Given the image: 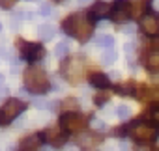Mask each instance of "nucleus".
Listing matches in <instances>:
<instances>
[{"label": "nucleus", "mask_w": 159, "mask_h": 151, "mask_svg": "<svg viewBox=\"0 0 159 151\" xmlns=\"http://www.w3.org/2000/svg\"><path fill=\"white\" fill-rule=\"evenodd\" d=\"M43 138H45L52 147H62V145L66 144V132H62V129H58V127L47 129Z\"/></svg>", "instance_id": "9b49d317"}, {"label": "nucleus", "mask_w": 159, "mask_h": 151, "mask_svg": "<svg viewBox=\"0 0 159 151\" xmlns=\"http://www.w3.org/2000/svg\"><path fill=\"white\" fill-rule=\"evenodd\" d=\"M13 4H15V0H0V8H4V10L13 8Z\"/></svg>", "instance_id": "a878e982"}, {"label": "nucleus", "mask_w": 159, "mask_h": 151, "mask_svg": "<svg viewBox=\"0 0 159 151\" xmlns=\"http://www.w3.org/2000/svg\"><path fill=\"white\" fill-rule=\"evenodd\" d=\"M144 65H146V69H148V71L157 73V71H159V50H153V52L146 58Z\"/></svg>", "instance_id": "f3484780"}, {"label": "nucleus", "mask_w": 159, "mask_h": 151, "mask_svg": "<svg viewBox=\"0 0 159 151\" xmlns=\"http://www.w3.org/2000/svg\"><path fill=\"white\" fill-rule=\"evenodd\" d=\"M111 11H112L111 4L103 2V0H98V2L92 6V10H90V13H92V17H94V19H105V17H109V15H111Z\"/></svg>", "instance_id": "f8f14e48"}, {"label": "nucleus", "mask_w": 159, "mask_h": 151, "mask_svg": "<svg viewBox=\"0 0 159 151\" xmlns=\"http://www.w3.org/2000/svg\"><path fill=\"white\" fill-rule=\"evenodd\" d=\"M109 101V92H101V93H98L96 97H94V103L98 105V106H101L103 103H107Z\"/></svg>", "instance_id": "393cba45"}, {"label": "nucleus", "mask_w": 159, "mask_h": 151, "mask_svg": "<svg viewBox=\"0 0 159 151\" xmlns=\"http://www.w3.org/2000/svg\"><path fill=\"white\" fill-rule=\"evenodd\" d=\"M137 97H139V99H142V101L159 103V90H150V88H146V86H140V88H139Z\"/></svg>", "instance_id": "dca6fc26"}, {"label": "nucleus", "mask_w": 159, "mask_h": 151, "mask_svg": "<svg viewBox=\"0 0 159 151\" xmlns=\"http://www.w3.org/2000/svg\"><path fill=\"white\" fill-rule=\"evenodd\" d=\"M86 125H88V119L84 116H81V114H77V112H66L60 118V127L66 132H79Z\"/></svg>", "instance_id": "423d86ee"}, {"label": "nucleus", "mask_w": 159, "mask_h": 151, "mask_svg": "<svg viewBox=\"0 0 159 151\" xmlns=\"http://www.w3.org/2000/svg\"><path fill=\"white\" fill-rule=\"evenodd\" d=\"M127 4H129L131 17H142L150 6V0H127Z\"/></svg>", "instance_id": "4468645a"}, {"label": "nucleus", "mask_w": 159, "mask_h": 151, "mask_svg": "<svg viewBox=\"0 0 159 151\" xmlns=\"http://www.w3.org/2000/svg\"><path fill=\"white\" fill-rule=\"evenodd\" d=\"M140 28L146 36H159V15H155V13L142 15Z\"/></svg>", "instance_id": "1a4fd4ad"}, {"label": "nucleus", "mask_w": 159, "mask_h": 151, "mask_svg": "<svg viewBox=\"0 0 159 151\" xmlns=\"http://www.w3.org/2000/svg\"><path fill=\"white\" fill-rule=\"evenodd\" d=\"M62 28H64L66 34H69L71 37L79 39V41H88L90 36H92L94 24H92V21H90L88 15H84V13H73L67 19H64Z\"/></svg>", "instance_id": "f257e3e1"}, {"label": "nucleus", "mask_w": 159, "mask_h": 151, "mask_svg": "<svg viewBox=\"0 0 159 151\" xmlns=\"http://www.w3.org/2000/svg\"><path fill=\"white\" fill-rule=\"evenodd\" d=\"M67 52H69V43H67V41H60V43L56 45V49H54V54H56L58 58L67 56Z\"/></svg>", "instance_id": "4be33fe9"}, {"label": "nucleus", "mask_w": 159, "mask_h": 151, "mask_svg": "<svg viewBox=\"0 0 159 151\" xmlns=\"http://www.w3.org/2000/svg\"><path fill=\"white\" fill-rule=\"evenodd\" d=\"M114 60H116V52H114V49H112V47H111V49H105V52L101 54V63L111 65Z\"/></svg>", "instance_id": "412c9836"}, {"label": "nucleus", "mask_w": 159, "mask_h": 151, "mask_svg": "<svg viewBox=\"0 0 159 151\" xmlns=\"http://www.w3.org/2000/svg\"><path fill=\"white\" fill-rule=\"evenodd\" d=\"M112 21L114 23H124L131 17V11H129V4H127V0H116L114 6H112Z\"/></svg>", "instance_id": "9d476101"}, {"label": "nucleus", "mask_w": 159, "mask_h": 151, "mask_svg": "<svg viewBox=\"0 0 159 151\" xmlns=\"http://www.w3.org/2000/svg\"><path fill=\"white\" fill-rule=\"evenodd\" d=\"M153 119H155V123H157V125H159V110H157V112H155V114H153Z\"/></svg>", "instance_id": "cd10ccee"}, {"label": "nucleus", "mask_w": 159, "mask_h": 151, "mask_svg": "<svg viewBox=\"0 0 159 151\" xmlns=\"http://www.w3.org/2000/svg\"><path fill=\"white\" fill-rule=\"evenodd\" d=\"M0 30H2V24H0Z\"/></svg>", "instance_id": "2f4dec72"}, {"label": "nucleus", "mask_w": 159, "mask_h": 151, "mask_svg": "<svg viewBox=\"0 0 159 151\" xmlns=\"http://www.w3.org/2000/svg\"><path fill=\"white\" fill-rule=\"evenodd\" d=\"M88 80H90V84H92L94 88H98V90H107V88L111 86V79L107 77L105 73H92Z\"/></svg>", "instance_id": "2eb2a0df"}, {"label": "nucleus", "mask_w": 159, "mask_h": 151, "mask_svg": "<svg viewBox=\"0 0 159 151\" xmlns=\"http://www.w3.org/2000/svg\"><path fill=\"white\" fill-rule=\"evenodd\" d=\"M116 114H118V118H122V119H127V118L131 116V108H129V106H125V105H122V106H118Z\"/></svg>", "instance_id": "b1692460"}, {"label": "nucleus", "mask_w": 159, "mask_h": 151, "mask_svg": "<svg viewBox=\"0 0 159 151\" xmlns=\"http://www.w3.org/2000/svg\"><path fill=\"white\" fill-rule=\"evenodd\" d=\"M79 2H81V4H83V2H86V0H79Z\"/></svg>", "instance_id": "7c9ffc66"}, {"label": "nucleus", "mask_w": 159, "mask_h": 151, "mask_svg": "<svg viewBox=\"0 0 159 151\" xmlns=\"http://www.w3.org/2000/svg\"><path fill=\"white\" fill-rule=\"evenodd\" d=\"M127 132L139 144H152L157 138V127L152 125V123H146V121H135V123H131L129 129H127Z\"/></svg>", "instance_id": "7ed1b4c3"}, {"label": "nucleus", "mask_w": 159, "mask_h": 151, "mask_svg": "<svg viewBox=\"0 0 159 151\" xmlns=\"http://www.w3.org/2000/svg\"><path fill=\"white\" fill-rule=\"evenodd\" d=\"M17 45H19V50H21V56L28 62H36L39 58L45 56V49L39 45V43H30V41H23V39H17Z\"/></svg>", "instance_id": "0eeeda50"}, {"label": "nucleus", "mask_w": 159, "mask_h": 151, "mask_svg": "<svg viewBox=\"0 0 159 151\" xmlns=\"http://www.w3.org/2000/svg\"><path fill=\"white\" fill-rule=\"evenodd\" d=\"M43 140H45V138H41L39 134H30V136H26V138L21 140V147H23L25 151H36V149L41 147Z\"/></svg>", "instance_id": "ddd939ff"}, {"label": "nucleus", "mask_w": 159, "mask_h": 151, "mask_svg": "<svg viewBox=\"0 0 159 151\" xmlns=\"http://www.w3.org/2000/svg\"><path fill=\"white\" fill-rule=\"evenodd\" d=\"M4 84V77H2V75H0V86H2Z\"/></svg>", "instance_id": "c756f323"}, {"label": "nucleus", "mask_w": 159, "mask_h": 151, "mask_svg": "<svg viewBox=\"0 0 159 151\" xmlns=\"http://www.w3.org/2000/svg\"><path fill=\"white\" fill-rule=\"evenodd\" d=\"M62 108L66 112H77L79 110V103H77V99H66L62 103Z\"/></svg>", "instance_id": "5701e85b"}, {"label": "nucleus", "mask_w": 159, "mask_h": 151, "mask_svg": "<svg viewBox=\"0 0 159 151\" xmlns=\"http://www.w3.org/2000/svg\"><path fill=\"white\" fill-rule=\"evenodd\" d=\"M94 127H96V129H103V127H105V123H103V121H98V119H96V121H94Z\"/></svg>", "instance_id": "bb28decb"}, {"label": "nucleus", "mask_w": 159, "mask_h": 151, "mask_svg": "<svg viewBox=\"0 0 159 151\" xmlns=\"http://www.w3.org/2000/svg\"><path fill=\"white\" fill-rule=\"evenodd\" d=\"M96 45L98 47H103V49H111L114 45V39H112V36H98Z\"/></svg>", "instance_id": "aec40b11"}, {"label": "nucleus", "mask_w": 159, "mask_h": 151, "mask_svg": "<svg viewBox=\"0 0 159 151\" xmlns=\"http://www.w3.org/2000/svg\"><path fill=\"white\" fill-rule=\"evenodd\" d=\"M157 8H159V2H157Z\"/></svg>", "instance_id": "473e14b6"}, {"label": "nucleus", "mask_w": 159, "mask_h": 151, "mask_svg": "<svg viewBox=\"0 0 159 151\" xmlns=\"http://www.w3.org/2000/svg\"><path fill=\"white\" fill-rule=\"evenodd\" d=\"M25 108H26V103H25V101L8 99V101L4 103V106L0 108V125H6V123L13 121Z\"/></svg>", "instance_id": "39448f33"}, {"label": "nucleus", "mask_w": 159, "mask_h": 151, "mask_svg": "<svg viewBox=\"0 0 159 151\" xmlns=\"http://www.w3.org/2000/svg\"><path fill=\"white\" fill-rule=\"evenodd\" d=\"M25 88L30 92V93H38V95H43L51 90V80L47 77V73L39 67H28L25 71Z\"/></svg>", "instance_id": "f03ea898"}, {"label": "nucleus", "mask_w": 159, "mask_h": 151, "mask_svg": "<svg viewBox=\"0 0 159 151\" xmlns=\"http://www.w3.org/2000/svg\"><path fill=\"white\" fill-rule=\"evenodd\" d=\"M62 73H64V77L71 82V84H77V82H81L83 79V69H84V63L81 60V56H75L71 60H66L62 62Z\"/></svg>", "instance_id": "20e7f679"}, {"label": "nucleus", "mask_w": 159, "mask_h": 151, "mask_svg": "<svg viewBox=\"0 0 159 151\" xmlns=\"http://www.w3.org/2000/svg\"><path fill=\"white\" fill-rule=\"evenodd\" d=\"M114 92H116V93H120V95H135V86H133V82L120 84V86H116V88H114Z\"/></svg>", "instance_id": "6ab92c4d"}, {"label": "nucleus", "mask_w": 159, "mask_h": 151, "mask_svg": "<svg viewBox=\"0 0 159 151\" xmlns=\"http://www.w3.org/2000/svg\"><path fill=\"white\" fill-rule=\"evenodd\" d=\"M101 142H103V136L96 132H83L77 136V145L83 147L84 151H94Z\"/></svg>", "instance_id": "6e6552de"}, {"label": "nucleus", "mask_w": 159, "mask_h": 151, "mask_svg": "<svg viewBox=\"0 0 159 151\" xmlns=\"http://www.w3.org/2000/svg\"><path fill=\"white\" fill-rule=\"evenodd\" d=\"M41 11H43V13L47 15V13H49V6H43V8H41Z\"/></svg>", "instance_id": "c85d7f7f"}, {"label": "nucleus", "mask_w": 159, "mask_h": 151, "mask_svg": "<svg viewBox=\"0 0 159 151\" xmlns=\"http://www.w3.org/2000/svg\"><path fill=\"white\" fill-rule=\"evenodd\" d=\"M38 36H39L43 41L52 39V36H54V28H52L51 24H41V26H38Z\"/></svg>", "instance_id": "a211bd4d"}]
</instances>
